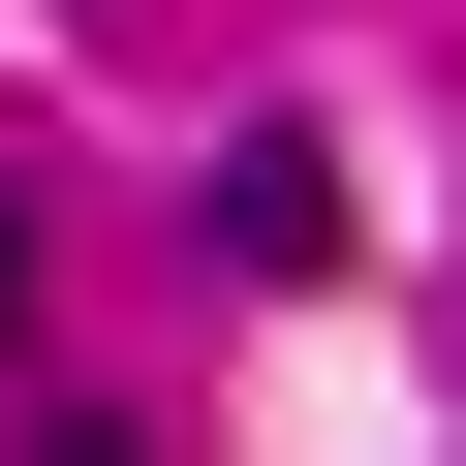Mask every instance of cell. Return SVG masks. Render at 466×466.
<instances>
[{
    "mask_svg": "<svg viewBox=\"0 0 466 466\" xmlns=\"http://www.w3.org/2000/svg\"><path fill=\"white\" fill-rule=\"evenodd\" d=\"M0 342H32V218H0Z\"/></svg>",
    "mask_w": 466,
    "mask_h": 466,
    "instance_id": "2",
    "label": "cell"
},
{
    "mask_svg": "<svg viewBox=\"0 0 466 466\" xmlns=\"http://www.w3.org/2000/svg\"><path fill=\"white\" fill-rule=\"evenodd\" d=\"M63 466H125V435H63Z\"/></svg>",
    "mask_w": 466,
    "mask_h": 466,
    "instance_id": "3",
    "label": "cell"
},
{
    "mask_svg": "<svg viewBox=\"0 0 466 466\" xmlns=\"http://www.w3.org/2000/svg\"><path fill=\"white\" fill-rule=\"evenodd\" d=\"M218 280H342V156H311V125L218 156Z\"/></svg>",
    "mask_w": 466,
    "mask_h": 466,
    "instance_id": "1",
    "label": "cell"
}]
</instances>
